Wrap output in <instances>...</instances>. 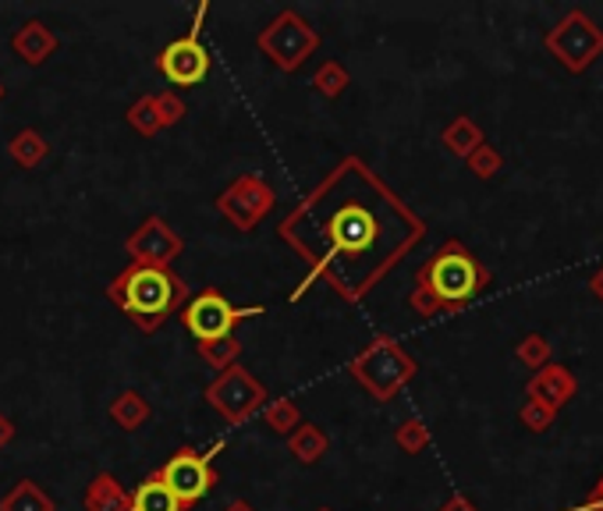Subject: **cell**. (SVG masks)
I'll use <instances>...</instances> for the list:
<instances>
[{"label": "cell", "instance_id": "obj_27", "mask_svg": "<svg viewBox=\"0 0 603 511\" xmlns=\"http://www.w3.org/2000/svg\"><path fill=\"white\" fill-rule=\"evenodd\" d=\"M224 511H256V508L248 504V501H231V504H228Z\"/></svg>", "mask_w": 603, "mask_h": 511}, {"label": "cell", "instance_id": "obj_22", "mask_svg": "<svg viewBox=\"0 0 603 511\" xmlns=\"http://www.w3.org/2000/svg\"><path fill=\"white\" fill-rule=\"evenodd\" d=\"M128 125L136 128L139 136L153 139L156 132H161V117H156V107H153V97H139L132 107H128Z\"/></svg>", "mask_w": 603, "mask_h": 511}, {"label": "cell", "instance_id": "obj_16", "mask_svg": "<svg viewBox=\"0 0 603 511\" xmlns=\"http://www.w3.org/2000/svg\"><path fill=\"white\" fill-rule=\"evenodd\" d=\"M86 511H128V490L111 473H97L86 490Z\"/></svg>", "mask_w": 603, "mask_h": 511}, {"label": "cell", "instance_id": "obj_19", "mask_svg": "<svg viewBox=\"0 0 603 511\" xmlns=\"http://www.w3.org/2000/svg\"><path fill=\"white\" fill-rule=\"evenodd\" d=\"M242 352H245V345L239 337H217V341H200V356H203V362L209 366V370H220L224 373L228 366H234L242 359Z\"/></svg>", "mask_w": 603, "mask_h": 511}, {"label": "cell", "instance_id": "obj_17", "mask_svg": "<svg viewBox=\"0 0 603 511\" xmlns=\"http://www.w3.org/2000/svg\"><path fill=\"white\" fill-rule=\"evenodd\" d=\"M0 511H57L54 497H50L39 483L18 480L4 497H0Z\"/></svg>", "mask_w": 603, "mask_h": 511}, {"label": "cell", "instance_id": "obj_12", "mask_svg": "<svg viewBox=\"0 0 603 511\" xmlns=\"http://www.w3.org/2000/svg\"><path fill=\"white\" fill-rule=\"evenodd\" d=\"M11 50H15V54H18L25 64H33V68H39V64H47L50 58H54L57 36L50 33L39 18H33V22H25L15 36H11Z\"/></svg>", "mask_w": 603, "mask_h": 511}, {"label": "cell", "instance_id": "obj_21", "mask_svg": "<svg viewBox=\"0 0 603 511\" xmlns=\"http://www.w3.org/2000/svg\"><path fill=\"white\" fill-rule=\"evenodd\" d=\"M312 86H317V93L326 97V100H337L341 93L348 89V72H345V64H337V61H323L317 75H312Z\"/></svg>", "mask_w": 603, "mask_h": 511}, {"label": "cell", "instance_id": "obj_20", "mask_svg": "<svg viewBox=\"0 0 603 511\" xmlns=\"http://www.w3.org/2000/svg\"><path fill=\"white\" fill-rule=\"evenodd\" d=\"M264 423L273 430V434H292V430L302 423V412H298V405L292 398H273L264 405Z\"/></svg>", "mask_w": 603, "mask_h": 511}, {"label": "cell", "instance_id": "obj_1", "mask_svg": "<svg viewBox=\"0 0 603 511\" xmlns=\"http://www.w3.org/2000/svg\"><path fill=\"white\" fill-rule=\"evenodd\" d=\"M278 234L309 267L292 298L323 281L348 303H359L423 239V225L359 156H345L281 220Z\"/></svg>", "mask_w": 603, "mask_h": 511}, {"label": "cell", "instance_id": "obj_4", "mask_svg": "<svg viewBox=\"0 0 603 511\" xmlns=\"http://www.w3.org/2000/svg\"><path fill=\"white\" fill-rule=\"evenodd\" d=\"M259 312H267L264 306H231L217 288H206L195 298H189L181 306V323L195 341H217V337H231L234 327L242 320H253Z\"/></svg>", "mask_w": 603, "mask_h": 511}, {"label": "cell", "instance_id": "obj_18", "mask_svg": "<svg viewBox=\"0 0 603 511\" xmlns=\"http://www.w3.org/2000/svg\"><path fill=\"white\" fill-rule=\"evenodd\" d=\"M8 153L22 170H36L50 156V142L43 139V132H36V128H22V132L8 142Z\"/></svg>", "mask_w": 603, "mask_h": 511}, {"label": "cell", "instance_id": "obj_3", "mask_svg": "<svg viewBox=\"0 0 603 511\" xmlns=\"http://www.w3.org/2000/svg\"><path fill=\"white\" fill-rule=\"evenodd\" d=\"M256 47H259V54L270 58L273 68H281V72L292 75L320 50V33L312 29V25L298 15V11L287 8L267 25L264 33L256 36Z\"/></svg>", "mask_w": 603, "mask_h": 511}, {"label": "cell", "instance_id": "obj_10", "mask_svg": "<svg viewBox=\"0 0 603 511\" xmlns=\"http://www.w3.org/2000/svg\"><path fill=\"white\" fill-rule=\"evenodd\" d=\"M125 253L132 256V264L170 270L175 267V259L185 253V239H181V234L170 228L164 217H146L125 239Z\"/></svg>", "mask_w": 603, "mask_h": 511}, {"label": "cell", "instance_id": "obj_25", "mask_svg": "<svg viewBox=\"0 0 603 511\" xmlns=\"http://www.w3.org/2000/svg\"><path fill=\"white\" fill-rule=\"evenodd\" d=\"M206 15H209V0H203V4L195 8V18H192V29H189V36H195V39H200L203 25H206Z\"/></svg>", "mask_w": 603, "mask_h": 511}, {"label": "cell", "instance_id": "obj_6", "mask_svg": "<svg viewBox=\"0 0 603 511\" xmlns=\"http://www.w3.org/2000/svg\"><path fill=\"white\" fill-rule=\"evenodd\" d=\"M273 206H278V192H273L270 181L259 175H239L217 195V214L239 231L259 228L273 214Z\"/></svg>", "mask_w": 603, "mask_h": 511}, {"label": "cell", "instance_id": "obj_7", "mask_svg": "<svg viewBox=\"0 0 603 511\" xmlns=\"http://www.w3.org/2000/svg\"><path fill=\"white\" fill-rule=\"evenodd\" d=\"M156 476L164 480V487L170 490L181 501V508L189 504H200L203 497L217 487V469H214V458L206 451H195V448H178L175 455L167 458V462L156 469Z\"/></svg>", "mask_w": 603, "mask_h": 511}, {"label": "cell", "instance_id": "obj_8", "mask_svg": "<svg viewBox=\"0 0 603 511\" xmlns=\"http://www.w3.org/2000/svg\"><path fill=\"white\" fill-rule=\"evenodd\" d=\"M409 373H412L409 359L398 356L395 345H387V337H376L370 348L351 359V376L380 401H387L395 395L405 380H409Z\"/></svg>", "mask_w": 603, "mask_h": 511}, {"label": "cell", "instance_id": "obj_14", "mask_svg": "<svg viewBox=\"0 0 603 511\" xmlns=\"http://www.w3.org/2000/svg\"><path fill=\"white\" fill-rule=\"evenodd\" d=\"M287 451H292L302 465H317L320 458L331 451V437H326L317 423H298L292 434H287Z\"/></svg>", "mask_w": 603, "mask_h": 511}, {"label": "cell", "instance_id": "obj_28", "mask_svg": "<svg viewBox=\"0 0 603 511\" xmlns=\"http://www.w3.org/2000/svg\"><path fill=\"white\" fill-rule=\"evenodd\" d=\"M0 100H4V82H0Z\"/></svg>", "mask_w": 603, "mask_h": 511}, {"label": "cell", "instance_id": "obj_11", "mask_svg": "<svg viewBox=\"0 0 603 511\" xmlns=\"http://www.w3.org/2000/svg\"><path fill=\"white\" fill-rule=\"evenodd\" d=\"M156 68L170 86H203V78L209 75V50L195 36H181L161 50Z\"/></svg>", "mask_w": 603, "mask_h": 511}, {"label": "cell", "instance_id": "obj_26", "mask_svg": "<svg viewBox=\"0 0 603 511\" xmlns=\"http://www.w3.org/2000/svg\"><path fill=\"white\" fill-rule=\"evenodd\" d=\"M415 426H419V423H409V426H405L401 434H398V440L405 444V448H412V451L419 448V440H423V437H419V430H415Z\"/></svg>", "mask_w": 603, "mask_h": 511}, {"label": "cell", "instance_id": "obj_29", "mask_svg": "<svg viewBox=\"0 0 603 511\" xmlns=\"http://www.w3.org/2000/svg\"><path fill=\"white\" fill-rule=\"evenodd\" d=\"M317 511H331V508H317Z\"/></svg>", "mask_w": 603, "mask_h": 511}, {"label": "cell", "instance_id": "obj_5", "mask_svg": "<svg viewBox=\"0 0 603 511\" xmlns=\"http://www.w3.org/2000/svg\"><path fill=\"white\" fill-rule=\"evenodd\" d=\"M206 401H209V409L224 416L231 426H239V423H245V419H253L256 412H264L270 395H267V387L245 370V366L234 362L224 373H217L214 384L206 387Z\"/></svg>", "mask_w": 603, "mask_h": 511}, {"label": "cell", "instance_id": "obj_24", "mask_svg": "<svg viewBox=\"0 0 603 511\" xmlns=\"http://www.w3.org/2000/svg\"><path fill=\"white\" fill-rule=\"evenodd\" d=\"M15 434H18L15 423H11V419H8L4 412H0V451H4L11 440H15Z\"/></svg>", "mask_w": 603, "mask_h": 511}, {"label": "cell", "instance_id": "obj_2", "mask_svg": "<svg viewBox=\"0 0 603 511\" xmlns=\"http://www.w3.org/2000/svg\"><path fill=\"white\" fill-rule=\"evenodd\" d=\"M107 298L139 327V331L153 334L170 312L189 303V288L175 270L132 264L107 284Z\"/></svg>", "mask_w": 603, "mask_h": 511}, {"label": "cell", "instance_id": "obj_23", "mask_svg": "<svg viewBox=\"0 0 603 511\" xmlns=\"http://www.w3.org/2000/svg\"><path fill=\"white\" fill-rule=\"evenodd\" d=\"M153 107H156V117H161V128L178 125L181 117H185V100H181L175 89H164V93H156L153 97Z\"/></svg>", "mask_w": 603, "mask_h": 511}, {"label": "cell", "instance_id": "obj_9", "mask_svg": "<svg viewBox=\"0 0 603 511\" xmlns=\"http://www.w3.org/2000/svg\"><path fill=\"white\" fill-rule=\"evenodd\" d=\"M423 288L437 303H465L479 288V270L462 248H444V253L434 256V264L423 270Z\"/></svg>", "mask_w": 603, "mask_h": 511}, {"label": "cell", "instance_id": "obj_13", "mask_svg": "<svg viewBox=\"0 0 603 511\" xmlns=\"http://www.w3.org/2000/svg\"><path fill=\"white\" fill-rule=\"evenodd\" d=\"M128 511H185L175 494L164 487V480L150 473L139 487L128 494Z\"/></svg>", "mask_w": 603, "mask_h": 511}, {"label": "cell", "instance_id": "obj_15", "mask_svg": "<svg viewBox=\"0 0 603 511\" xmlns=\"http://www.w3.org/2000/svg\"><path fill=\"white\" fill-rule=\"evenodd\" d=\"M107 416L114 419V426L125 430V434H136V430H142L150 423L153 409H150V401L139 395V391H121V395L111 401Z\"/></svg>", "mask_w": 603, "mask_h": 511}]
</instances>
